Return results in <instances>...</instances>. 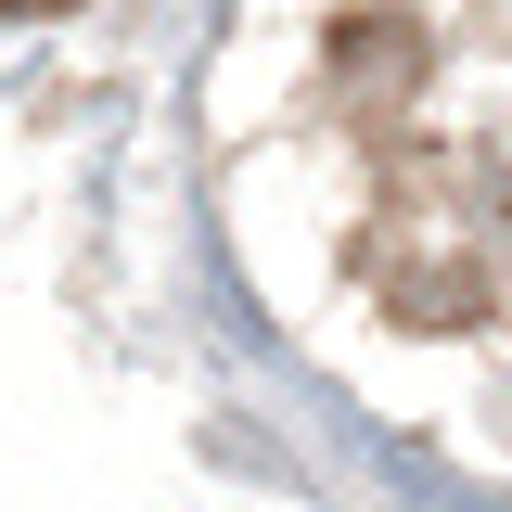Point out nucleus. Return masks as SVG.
<instances>
[{
    "mask_svg": "<svg viewBox=\"0 0 512 512\" xmlns=\"http://www.w3.org/2000/svg\"><path fill=\"white\" fill-rule=\"evenodd\" d=\"M0 13H77V0H0Z\"/></svg>",
    "mask_w": 512,
    "mask_h": 512,
    "instance_id": "1",
    "label": "nucleus"
}]
</instances>
